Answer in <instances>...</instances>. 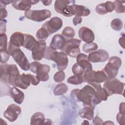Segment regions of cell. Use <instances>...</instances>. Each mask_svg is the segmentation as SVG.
Listing matches in <instances>:
<instances>
[{"mask_svg":"<svg viewBox=\"0 0 125 125\" xmlns=\"http://www.w3.org/2000/svg\"><path fill=\"white\" fill-rule=\"evenodd\" d=\"M50 66L45 64L40 63L36 71V77L40 81L45 82L49 79L48 73L50 71Z\"/></svg>","mask_w":125,"mask_h":125,"instance_id":"obj_20","label":"cell"},{"mask_svg":"<svg viewBox=\"0 0 125 125\" xmlns=\"http://www.w3.org/2000/svg\"><path fill=\"white\" fill-rule=\"evenodd\" d=\"M103 120L98 116H96L93 118L92 124L93 125H103Z\"/></svg>","mask_w":125,"mask_h":125,"instance_id":"obj_44","label":"cell"},{"mask_svg":"<svg viewBox=\"0 0 125 125\" xmlns=\"http://www.w3.org/2000/svg\"><path fill=\"white\" fill-rule=\"evenodd\" d=\"M30 74L22 73L20 75L16 87H20L22 89H27L30 86L31 80Z\"/></svg>","mask_w":125,"mask_h":125,"instance_id":"obj_25","label":"cell"},{"mask_svg":"<svg viewBox=\"0 0 125 125\" xmlns=\"http://www.w3.org/2000/svg\"><path fill=\"white\" fill-rule=\"evenodd\" d=\"M95 107L90 105H85L80 109L79 114L82 118L92 120L94 118V110Z\"/></svg>","mask_w":125,"mask_h":125,"instance_id":"obj_26","label":"cell"},{"mask_svg":"<svg viewBox=\"0 0 125 125\" xmlns=\"http://www.w3.org/2000/svg\"><path fill=\"white\" fill-rule=\"evenodd\" d=\"M72 71L74 75L78 76L83 75L84 72L85 71L77 63H76L73 65L72 67Z\"/></svg>","mask_w":125,"mask_h":125,"instance_id":"obj_37","label":"cell"},{"mask_svg":"<svg viewBox=\"0 0 125 125\" xmlns=\"http://www.w3.org/2000/svg\"><path fill=\"white\" fill-rule=\"evenodd\" d=\"M125 83L114 78L107 79L104 83L103 88L108 96L113 94H123Z\"/></svg>","mask_w":125,"mask_h":125,"instance_id":"obj_3","label":"cell"},{"mask_svg":"<svg viewBox=\"0 0 125 125\" xmlns=\"http://www.w3.org/2000/svg\"><path fill=\"white\" fill-rule=\"evenodd\" d=\"M98 48V45L95 42L85 43L83 46V51L86 53H90L96 51Z\"/></svg>","mask_w":125,"mask_h":125,"instance_id":"obj_31","label":"cell"},{"mask_svg":"<svg viewBox=\"0 0 125 125\" xmlns=\"http://www.w3.org/2000/svg\"><path fill=\"white\" fill-rule=\"evenodd\" d=\"M63 22L62 20L58 17L52 18L50 20L45 22L42 25V28L45 29L49 35L59 30L62 27Z\"/></svg>","mask_w":125,"mask_h":125,"instance_id":"obj_11","label":"cell"},{"mask_svg":"<svg viewBox=\"0 0 125 125\" xmlns=\"http://www.w3.org/2000/svg\"><path fill=\"white\" fill-rule=\"evenodd\" d=\"M56 63L57 68L59 70H64L67 66L68 60L67 55L62 51L55 50L52 54L50 60Z\"/></svg>","mask_w":125,"mask_h":125,"instance_id":"obj_10","label":"cell"},{"mask_svg":"<svg viewBox=\"0 0 125 125\" xmlns=\"http://www.w3.org/2000/svg\"><path fill=\"white\" fill-rule=\"evenodd\" d=\"M125 113H122L119 112L116 116V120L118 123L121 125H124L125 124Z\"/></svg>","mask_w":125,"mask_h":125,"instance_id":"obj_41","label":"cell"},{"mask_svg":"<svg viewBox=\"0 0 125 125\" xmlns=\"http://www.w3.org/2000/svg\"><path fill=\"white\" fill-rule=\"evenodd\" d=\"M7 37L5 33L0 34V52L7 51Z\"/></svg>","mask_w":125,"mask_h":125,"instance_id":"obj_33","label":"cell"},{"mask_svg":"<svg viewBox=\"0 0 125 125\" xmlns=\"http://www.w3.org/2000/svg\"><path fill=\"white\" fill-rule=\"evenodd\" d=\"M115 8V4L112 1H106L98 4L95 8L96 12L100 15H104L112 12Z\"/></svg>","mask_w":125,"mask_h":125,"instance_id":"obj_21","label":"cell"},{"mask_svg":"<svg viewBox=\"0 0 125 125\" xmlns=\"http://www.w3.org/2000/svg\"><path fill=\"white\" fill-rule=\"evenodd\" d=\"M81 41L78 39H71L66 40L64 48L62 50L66 55L76 58L80 53V45Z\"/></svg>","mask_w":125,"mask_h":125,"instance_id":"obj_5","label":"cell"},{"mask_svg":"<svg viewBox=\"0 0 125 125\" xmlns=\"http://www.w3.org/2000/svg\"><path fill=\"white\" fill-rule=\"evenodd\" d=\"M10 54L21 69L24 71H27L29 69L30 63L20 48L14 49L10 52Z\"/></svg>","mask_w":125,"mask_h":125,"instance_id":"obj_7","label":"cell"},{"mask_svg":"<svg viewBox=\"0 0 125 125\" xmlns=\"http://www.w3.org/2000/svg\"><path fill=\"white\" fill-rule=\"evenodd\" d=\"M46 48V42L44 40L36 42L32 50V57L35 61H41L44 58V52Z\"/></svg>","mask_w":125,"mask_h":125,"instance_id":"obj_13","label":"cell"},{"mask_svg":"<svg viewBox=\"0 0 125 125\" xmlns=\"http://www.w3.org/2000/svg\"><path fill=\"white\" fill-rule=\"evenodd\" d=\"M68 90L67 85L64 83H61L57 84L53 90L54 95L55 96L62 95L65 93Z\"/></svg>","mask_w":125,"mask_h":125,"instance_id":"obj_29","label":"cell"},{"mask_svg":"<svg viewBox=\"0 0 125 125\" xmlns=\"http://www.w3.org/2000/svg\"><path fill=\"white\" fill-rule=\"evenodd\" d=\"M37 41L35 38L30 34H24V41L22 46L26 49L32 51Z\"/></svg>","mask_w":125,"mask_h":125,"instance_id":"obj_27","label":"cell"},{"mask_svg":"<svg viewBox=\"0 0 125 125\" xmlns=\"http://www.w3.org/2000/svg\"><path fill=\"white\" fill-rule=\"evenodd\" d=\"M105 124H114V123L111 121H107L106 122H105L104 123H103V125H105Z\"/></svg>","mask_w":125,"mask_h":125,"instance_id":"obj_50","label":"cell"},{"mask_svg":"<svg viewBox=\"0 0 125 125\" xmlns=\"http://www.w3.org/2000/svg\"><path fill=\"white\" fill-rule=\"evenodd\" d=\"M65 78V73L62 70L57 72L53 76V79L57 83H61L64 81Z\"/></svg>","mask_w":125,"mask_h":125,"instance_id":"obj_38","label":"cell"},{"mask_svg":"<svg viewBox=\"0 0 125 125\" xmlns=\"http://www.w3.org/2000/svg\"><path fill=\"white\" fill-rule=\"evenodd\" d=\"M66 40L62 35L59 34L55 35L50 43V46L55 50L59 49L62 50L65 45Z\"/></svg>","mask_w":125,"mask_h":125,"instance_id":"obj_22","label":"cell"},{"mask_svg":"<svg viewBox=\"0 0 125 125\" xmlns=\"http://www.w3.org/2000/svg\"><path fill=\"white\" fill-rule=\"evenodd\" d=\"M88 84L91 85L96 90V93L92 100V104L93 106L95 107L103 101L107 100L108 96L104 89L102 87L100 83H91Z\"/></svg>","mask_w":125,"mask_h":125,"instance_id":"obj_8","label":"cell"},{"mask_svg":"<svg viewBox=\"0 0 125 125\" xmlns=\"http://www.w3.org/2000/svg\"><path fill=\"white\" fill-rule=\"evenodd\" d=\"M68 83L74 85H78L82 83L83 82V75L78 76L74 75L69 77L67 80Z\"/></svg>","mask_w":125,"mask_h":125,"instance_id":"obj_32","label":"cell"},{"mask_svg":"<svg viewBox=\"0 0 125 125\" xmlns=\"http://www.w3.org/2000/svg\"><path fill=\"white\" fill-rule=\"evenodd\" d=\"M9 95L13 98L14 102L19 104H21L24 99V93L15 86L10 88Z\"/></svg>","mask_w":125,"mask_h":125,"instance_id":"obj_23","label":"cell"},{"mask_svg":"<svg viewBox=\"0 0 125 125\" xmlns=\"http://www.w3.org/2000/svg\"><path fill=\"white\" fill-rule=\"evenodd\" d=\"M70 10L72 15L78 17H85L90 14V10L86 7L81 5L72 4L70 5Z\"/></svg>","mask_w":125,"mask_h":125,"instance_id":"obj_19","label":"cell"},{"mask_svg":"<svg viewBox=\"0 0 125 125\" xmlns=\"http://www.w3.org/2000/svg\"><path fill=\"white\" fill-rule=\"evenodd\" d=\"M0 21L4 20L7 16V12L5 9V6H0Z\"/></svg>","mask_w":125,"mask_h":125,"instance_id":"obj_43","label":"cell"},{"mask_svg":"<svg viewBox=\"0 0 125 125\" xmlns=\"http://www.w3.org/2000/svg\"><path fill=\"white\" fill-rule=\"evenodd\" d=\"M40 63H41L40 62L37 61H34L32 62L30 64V68H29L30 70L33 73L36 74L37 68L39 66V65L40 64Z\"/></svg>","mask_w":125,"mask_h":125,"instance_id":"obj_42","label":"cell"},{"mask_svg":"<svg viewBox=\"0 0 125 125\" xmlns=\"http://www.w3.org/2000/svg\"><path fill=\"white\" fill-rule=\"evenodd\" d=\"M42 3H43V5H45V6H48V5H49L51 3V2H52V0H45V1H41Z\"/></svg>","mask_w":125,"mask_h":125,"instance_id":"obj_49","label":"cell"},{"mask_svg":"<svg viewBox=\"0 0 125 125\" xmlns=\"http://www.w3.org/2000/svg\"><path fill=\"white\" fill-rule=\"evenodd\" d=\"M95 93L96 90L91 85H86L82 89H73L71 92L70 97L74 101L82 102L83 106L90 105L93 106L92 104V100Z\"/></svg>","mask_w":125,"mask_h":125,"instance_id":"obj_1","label":"cell"},{"mask_svg":"<svg viewBox=\"0 0 125 125\" xmlns=\"http://www.w3.org/2000/svg\"><path fill=\"white\" fill-rule=\"evenodd\" d=\"M24 41V34L21 32H16L13 33L8 43V51L9 53L16 48H20L22 46Z\"/></svg>","mask_w":125,"mask_h":125,"instance_id":"obj_12","label":"cell"},{"mask_svg":"<svg viewBox=\"0 0 125 125\" xmlns=\"http://www.w3.org/2000/svg\"><path fill=\"white\" fill-rule=\"evenodd\" d=\"M75 0H57L55 2L54 9L58 13L66 17H70L73 15L70 11V4H75Z\"/></svg>","mask_w":125,"mask_h":125,"instance_id":"obj_9","label":"cell"},{"mask_svg":"<svg viewBox=\"0 0 125 125\" xmlns=\"http://www.w3.org/2000/svg\"><path fill=\"white\" fill-rule=\"evenodd\" d=\"M119 42L120 45L123 48H124V37L123 36V37H121L119 39Z\"/></svg>","mask_w":125,"mask_h":125,"instance_id":"obj_48","label":"cell"},{"mask_svg":"<svg viewBox=\"0 0 125 125\" xmlns=\"http://www.w3.org/2000/svg\"><path fill=\"white\" fill-rule=\"evenodd\" d=\"M20 75V72L16 65L14 64L8 65L7 77L9 84L16 87Z\"/></svg>","mask_w":125,"mask_h":125,"instance_id":"obj_16","label":"cell"},{"mask_svg":"<svg viewBox=\"0 0 125 125\" xmlns=\"http://www.w3.org/2000/svg\"><path fill=\"white\" fill-rule=\"evenodd\" d=\"M51 13L47 9L30 10L25 11L24 16L27 19L36 21L42 22L51 17Z\"/></svg>","mask_w":125,"mask_h":125,"instance_id":"obj_6","label":"cell"},{"mask_svg":"<svg viewBox=\"0 0 125 125\" xmlns=\"http://www.w3.org/2000/svg\"><path fill=\"white\" fill-rule=\"evenodd\" d=\"M109 59L108 52L104 49H99L90 53L88 56V60L92 62H103Z\"/></svg>","mask_w":125,"mask_h":125,"instance_id":"obj_15","label":"cell"},{"mask_svg":"<svg viewBox=\"0 0 125 125\" xmlns=\"http://www.w3.org/2000/svg\"><path fill=\"white\" fill-rule=\"evenodd\" d=\"M21 108L20 106L12 104H10L3 113L4 117L9 121L13 122L15 121L21 113Z\"/></svg>","mask_w":125,"mask_h":125,"instance_id":"obj_14","label":"cell"},{"mask_svg":"<svg viewBox=\"0 0 125 125\" xmlns=\"http://www.w3.org/2000/svg\"><path fill=\"white\" fill-rule=\"evenodd\" d=\"M56 50H55V49H54L53 48H52L51 46H48L46 47L45 51L44 52V58L45 59L50 60V58L51 56L52 55V54H53V53Z\"/></svg>","mask_w":125,"mask_h":125,"instance_id":"obj_40","label":"cell"},{"mask_svg":"<svg viewBox=\"0 0 125 125\" xmlns=\"http://www.w3.org/2000/svg\"><path fill=\"white\" fill-rule=\"evenodd\" d=\"M79 38L85 43L92 42L95 39V35L93 31L90 28L83 26L80 28L78 31Z\"/></svg>","mask_w":125,"mask_h":125,"instance_id":"obj_18","label":"cell"},{"mask_svg":"<svg viewBox=\"0 0 125 125\" xmlns=\"http://www.w3.org/2000/svg\"><path fill=\"white\" fill-rule=\"evenodd\" d=\"M83 76V82L88 83H100L107 80L106 75L102 70L97 71L93 70H86L84 72Z\"/></svg>","mask_w":125,"mask_h":125,"instance_id":"obj_4","label":"cell"},{"mask_svg":"<svg viewBox=\"0 0 125 125\" xmlns=\"http://www.w3.org/2000/svg\"><path fill=\"white\" fill-rule=\"evenodd\" d=\"M1 55V63H5L7 62L9 60L10 58V56L11 55L9 51H1L0 52Z\"/></svg>","mask_w":125,"mask_h":125,"instance_id":"obj_39","label":"cell"},{"mask_svg":"<svg viewBox=\"0 0 125 125\" xmlns=\"http://www.w3.org/2000/svg\"><path fill=\"white\" fill-rule=\"evenodd\" d=\"M121 64L122 60L119 57L112 56L109 59L108 63L102 70L106 75L107 79H113L116 77Z\"/></svg>","mask_w":125,"mask_h":125,"instance_id":"obj_2","label":"cell"},{"mask_svg":"<svg viewBox=\"0 0 125 125\" xmlns=\"http://www.w3.org/2000/svg\"><path fill=\"white\" fill-rule=\"evenodd\" d=\"M49 36L48 32L44 28H41L39 29L36 34L37 39L38 40H44L45 41Z\"/></svg>","mask_w":125,"mask_h":125,"instance_id":"obj_34","label":"cell"},{"mask_svg":"<svg viewBox=\"0 0 125 125\" xmlns=\"http://www.w3.org/2000/svg\"><path fill=\"white\" fill-rule=\"evenodd\" d=\"M110 25L113 30L119 31L122 29L123 26V23L120 19H114L111 21Z\"/></svg>","mask_w":125,"mask_h":125,"instance_id":"obj_35","label":"cell"},{"mask_svg":"<svg viewBox=\"0 0 125 125\" xmlns=\"http://www.w3.org/2000/svg\"><path fill=\"white\" fill-rule=\"evenodd\" d=\"M44 121L45 118L43 114L40 112H37L32 116L30 119V125H42L44 124Z\"/></svg>","mask_w":125,"mask_h":125,"instance_id":"obj_28","label":"cell"},{"mask_svg":"<svg viewBox=\"0 0 125 125\" xmlns=\"http://www.w3.org/2000/svg\"><path fill=\"white\" fill-rule=\"evenodd\" d=\"M125 1L121 0H115L114 2L115 6V11L118 13H123L125 12Z\"/></svg>","mask_w":125,"mask_h":125,"instance_id":"obj_36","label":"cell"},{"mask_svg":"<svg viewBox=\"0 0 125 125\" xmlns=\"http://www.w3.org/2000/svg\"><path fill=\"white\" fill-rule=\"evenodd\" d=\"M39 2V0H13L11 4L12 6L16 9L21 11H29L30 10L31 5L36 4Z\"/></svg>","mask_w":125,"mask_h":125,"instance_id":"obj_17","label":"cell"},{"mask_svg":"<svg viewBox=\"0 0 125 125\" xmlns=\"http://www.w3.org/2000/svg\"><path fill=\"white\" fill-rule=\"evenodd\" d=\"M62 35L66 39H71L75 35L74 29L70 26L65 27L62 32Z\"/></svg>","mask_w":125,"mask_h":125,"instance_id":"obj_30","label":"cell"},{"mask_svg":"<svg viewBox=\"0 0 125 125\" xmlns=\"http://www.w3.org/2000/svg\"><path fill=\"white\" fill-rule=\"evenodd\" d=\"M13 0H1L0 1V6H6V5L7 4H10V3H12Z\"/></svg>","mask_w":125,"mask_h":125,"instance_id":"obj_47","label":"cell"},{"mask_svg":"<svg viewBox=\"0 0 125 125\" xmlns=\"http://www.w3.org/2000/svg\"><path fill=\"white\" fill-rule=\"evenodd\" d=\"M125 103L124 102L121 103L119 106V112L122 113H125Z\"/></svg>","mask_w":125,"mask_h":125,"instance_id":"obj_46","label":"cell"},{"mask_svg":"<svg viewBox=\"0 0 125 125\" xmlns=\"http://www.w3.org/2000/svg\"><path fill=\"white\" fill-rule=\"evenodd\" d=\"M82 18L81 17L75 16L73 19V23L74 25H77L78 24H80L82 21Z\"/></svg>","mask_w":125,"mask_h":125,"instance_id":"obj_45","label":"cell"},{"mask_svg":"<svg viewBox=\"0 0 125 125\" xmlns=\"http://www.w3.org/2000/svg\"><path fill=\"white\" fill-rule=\"evenodd\" d=\"M77 63L81 66L84 71L92 70V65L88 60V56L83 54L80 53L76 57Z\"/></svg>","mask_w":125,"mask_h":125,"instance_id":"obj_24","label":"cell"}]
</instances>
